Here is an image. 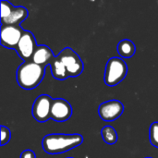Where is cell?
I'll return each mask as SVG.
<instances>
[{"mask_svg":"<svg viewBox=\"0 0 158 158\" xmlns=\"http://www.w3.org/2000/svg\"><path fill=\"white\" fill-rule=\"evenodd\" d=\"M146 158H151V157H146Z\"/></svg>","mask_w":158,"mask_h":158,"instance_id":"cell-20","label":"cell"},{"mask_svg":"<svg viewBox=\"0 0 158 158\" xmlns=\"http://www.w3.org/2000/svg\"><path fill=\"white\" fill-rule=\"evenodd\" d=\"M19 158H36L35 153L31 150H25L20 154Z\"/></svg>","mask_w":158,"mask_h":158,"instance_id":"cell-18","label":"cell"},{"mask_svg":"<svg viewBox=\"0 0 158 158\" xmlns=\"http://www.w3.org/2000/svg\"><path fill=\"white\" fill-rule=\"evenodd\" d=\"M83 143V137L80 134H49L44 137L42 146L49 155L62 154L72 150Z\"/></svg>","mask_w":158,"mask_h":158,"instance_id":"cell-1","label":"cell"},{"mask_svg":"<svg viewBox=\"0 0 158 158\" xmlns=\"http://www.w3.org/2000/svg\"><path fill=\"white\" fill-rule=\"evenodd\" d=\"M28 17V10L24 6H15L11 15L4 19H1L2 25H19Z\"/></svg>","mask_w":158,"mask_h":158,"instance_id":"cell-11","label":"cell"},{"mask_svg":"<svg viewBox=\"0 0 158 158\" xmlns=\"http://www.w3.org/2000/svg\"><path fill=\"white\" fill-rule=\"evenodd\" d=\"M117 50L118 55L122 58H131V56H134L136 52V47L132 41L124 39L118 43L117 46Z\"/></svg>","mask_w":158,"mask_h":158,"instance_id":"cell-13","label":"cell"},{"mask_svg":"<svg viewBox=\"0 0 158 158\" xmlns=\"http://www.w3.org/2000/svg\"><path fill=\"white\" fill-rule=\"evenodd\" d=\"M101 135L104 142L107 144H115L118 142V133L111 126H106L101 130Z\"/></svg>","mask_w":158,"mask_h":158,"instance_id":"cell-14","label":"cell"},{"mask_svg":"<svg viewBox=\"0 0 158 158\" xmlns=\"http://www.w3.org/2000/svg\"><path fill=\"white\" fill-rule=\"evenodd\" d=\"M37 46L38 45L34 35L31 31H25L15 50L17 51L19 57L23 59L24 62H27L31 60Z\"/></svg>","mask_w":158,"mask_h":158,"instance_id":"cell-7","label":"cell"},{"mask_svg":"<svg viewBox=\"0 0 158 158\" xmlns=\"http://www.w3.org/2000/svg\"><path fill=\"white\" fill-rule=\"evenodd\" d=\"M55 57L56 56H54L53 51L47 45H38L31 61L43 68H45L48 65L50 66Z\"/></svg>","mask_w":158,"mask_h":158,"instance_id":"cell-10","label":"cell"},{"mask_svg":"<svg viewBox=\"0 0 158 158\" xmlns=\"http://www.w3.org/2000/svg\"><path fill=\"white\" fill-rule=\"evenodd\" d=\"M24 31L20 25H2L1 45L6 48L16 49Z\"/></svg>","mask_w":158,"mask_h":158,"instance_id":"cell-6","label":"cell"},{"mask_svg":"<svg viewBox=\"0 0 158 158\" xmlns=\"http://www.w3.org/2000/svg\"><path fill=\"white\" fill-rule=\"evenodd\" d=\"M68 158H72V157H68Z\"/></svg>","mask_w":158,"mask_h":158,"instance_id":"cell-19","label":"cell"},{"mask_svg":"<svg viewBox=\"0 0 158 158\" xmlns=\"http://www.w3.org/2000/svg\"><path fill=\"white\" fill-rule=\"evenodd\" d=\"M128 73V65L121 57H111L106 66L105 82L107 86H116L120 83Z\"/></svg>","mask_w":158,"mask_h":158,"instance_id":"cell-3","label":"cell"},{"mask_svg":"<svg viewBox=\"0 0 158 158\" xmlns=\"http://www.w3.org/2000/svg\"><path fill=\"white\" fill-rule=\"evenodd\" d=\"M149 138L151 144L158 148V122H154L151 124L149 130Z\"/></svg>","mask_w":158,"mask_h":158,"instance_id":"cell-15","label":"cell"},{"mask_svg":"<svg viewBox=\"0 0 158 158\" xmlns=\"http://www.w3.org/2000/svg\"><path fill=\"white\" fill-rule=\"evenodd\" d=\"M57 56L66 66L69 77H78L82 73L84 69L83 62L73 49L66 47Z\"/></svg>","mask_w":158,"mask_h":158,"instance_id":"cell-4","label":"cell"},{"mask_svg":"<svg viewBox=\"0 0 158 158\" xmlns=\"http://www.w3.org/2000/svg\"><path fill=\"white\" fill-rule=\"evenodd\" d=\"M72 107L70 104L61 98L54 99L51 107V118L56 122H64L70 118Z\"/></svg>","mask_w":158,"mask_h":158,"instance_id":"cell-9","label":"cell"},{"mask_svg":"<svg viewBox=\"0 0 158 158\" xmlns=\"http://www.w3.org/2000/svg\"><path fill=\"white\" fill-rule=\"evenodd\" d=\"M14 8L15 6H13L11 3H9L8 1L2 0L1 1V19L8 18L11 15Z\"/></svg>","mask_w":158,"mask_h":158,"instance_id":"cell-16","label":"cell"},{"mask_svg":"<svg viewBox=\"0 0 158 158\" xmlns=\"http://www.w3.org/2000/svg\"><path fill=\"white\" fill-rule=\"evenodd\" d=\"M124 111L123 104L118 100H109L102 103L98 108V114L102 120L111 122L118 119Z\"/></svg>","mask_w":158,"mask_h":158,"instance_id":"cell-8","label":"cell"},{"mask_svg":"<svg viewBox=\"0 0 158 158\" xmlns=\"http://www.w3.org/2000/svg\"><path fill=\"white\" fill-rule=\"evenodd\" d=\"M50 69H51L53 77L56 80L64 81V80H66L68 78H69L67 68H66V66L64 65V63L62 62V60L60 59V57L58 56H56L54 58V60L51 62Z\"/></svg>","mask_w":158,"mask_h":158,"instance_id":"cell-12","label":"cell"},{"mask_svg":"<svg viewBox=\"0 0 158 158\" xmlns=\"http://www.w3.org/2000/svg\"><path fill=\"white\" fill-rule=\"evenodd\" d=\"M45 74V68H43L32 61H27L19 65L17 69L18 84L24 90L36 88L43 81Z\"/></svg>","mask_w":158,"mask_h":158,"instance_id":"cell-2","label":"cell"},{"mask_svg":"<svg viewBox=\"0 0 158 158\" xmlns=\"http://www.w3.org/2000/svg\"><path fill=\"white\" fill-rule=\"evenodd\" d=\"M10 139H11V132H10L9 129L5 127V126H1V141H0V144L2 146L6 145V143H9Z\"/></svg>","mask_w":158,"mask_h":158,"instance_id":"cell-17","label":"cell"},{"mask_svg":"<svg viewBox=\"0 0 158 158\" xmlns=\"http://www.w3.org/2000/svg\"><path fill=\"white\" fill-rule=\"evenodd\" d=\"M54 99L47 94L39 95L32 106V116L38 122L44 123L51 118V107Z\"/></svg>","mask_w":158,"mask_h":158,"instance_id":"cell-5","label":"cell"}]
</instances>
